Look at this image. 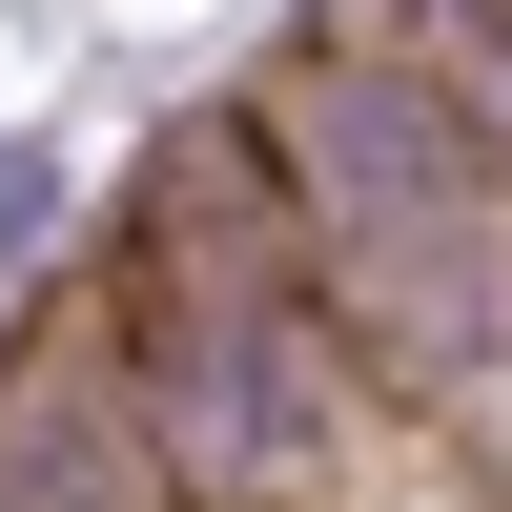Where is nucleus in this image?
Here are the masks:
<instances>
[{
	"label": "nucleus",
	"mask_w": 512,
	"mask_h": 512,
	"mask_svg": "<svg viewBox=\"0 0 512 512\" xmlns=\"http://www.w3.org/2000/svg\"><path fill=\"white\" fill-rule=\"evenodd\" d=\"M226 185H185V267L144 287V451L185 492H287L328 451V369H308V287L226 267Z\"/></svg>",
	"instance_id": "2"
},
{
	"label": "nucleus",
	"mask_w": 512,
	"mask_h": 512,
	"mask_svg": "<svg viewBox=\"0 0 512 512\" xmlns=\"http://www.w3.org/2000/svg\"><path fill=\"white\" fill-rule=\"evenodd\" d=\"M410 62L472 103V144L512 164V0H410Z\"/></svg>",
	"instance_id": "4"
},
{
	"label": "nucleus",
	"mask_w": 512,
	"mask_h": 512,
	"mask_svg": "<svg viewBox=\"0 0 512 512\" xmlns=\"http://www.w3.org/2000/svg\"><path fill=\"white\" fill-rule=\"evenodd\" d=\"M0 512H164L103 390H0Z\"/></svg>",
	"instance_id": "3"
},
{
	"label": "nucleus",
	"mask_w": 512,
	"mask_h": 512,
	"mask_svg": "<svg viewBox=\"0 0 512 512\" xmlns=\"http://www.w3.org/2000/svg\"><path fill=\"white\" fill-rule=\"evenodd\" d=\"M267 144H287V205H308L328 287L390 328V369L512 390V164L472 144V103H451L410 41H349V62L287 82Z\"/></svg>",
	"instance_id": "1"
}]
</instances>
